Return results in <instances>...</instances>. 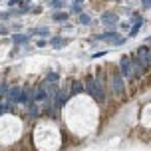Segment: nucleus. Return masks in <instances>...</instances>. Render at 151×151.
I'll list each match as a JSON object with an SVG mask.
<instances>
[{"label":"nucleus","instance_id":"f03ea898","mask_svg":"<svg viewBox=\"0 0 151 151\" xmlns=\"http://www.w3.org/2000/svg\"><path fill=\"white\" fill-rule=\"evenodd\" d=\"M32 143L36 151H60L62 131L52 119H40L32 131Z\"/></svg>","mask_w":151,"mask_h":151},{"label":"nucleus","instance_id":"20e7f679","mask_svg":"<svg viewBox=\"0 0 151 151\" xmlns=\"http://www.w3.org/2000/svg\"><path fill=\"white\" fill-rule=\"evenodd\" d=\"M139 121H141V125H143L145 129H151V104L143 106L141 115H139Z\"/></svg>","mask_w":151,"mask_h":151},{"label":"nucleus","instance_id":"7ed1b4c3","mask_svg":"<svg viewBox=\"0 0 151 151\" xmlns=\"http://www.w3.org/2000/svg\"><path fill=\"white\" fill-rule=\"evenodd\" d=\"M24 133V123L18 115L6 113L0 115V147H10L16 141H20Z\"/></svg>","mask_w":151,"mask_h":151},{"label":"nucleus","instance_id":"f257e3e1","mask_svg":"<svg viewBox=\"0 0 151 151\" xmlns=\"http://www.w3.org/2000/svg\"><path fill=\"white\" fill-rule=\"evenodd\" d=\"M62 121L72 135L90 137L99 125V107L88 93H78L62 109Z\"/></svg>","mask_w":151,"mask_h":151}]
</instances>
